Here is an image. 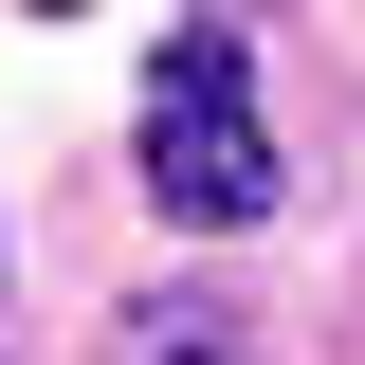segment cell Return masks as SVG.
I'll use <instances>...</instances> for the list:
<instances>
[{"mask_svg":"<svg viewBox=\"0 0 365 365\" xmlns=\"http://www.w3.org/2000/svg\"><path fill=\"white\" fill-rule=\"evenodd\" d=\"M146 201L201 237L274 220V128H256V55H237V19H182L165 55H146Z\"/></svg>","mask_w":365,"mask_h":365,"instance_id":"6da1fadb","label":"cell"},{"mask_svg":"<svg viewBox=\"0 0 365 365\" xmlns=\"http://www.w3.org/2000/svg\"><path fill=\"white\" fill-rule=\"evenodd\" d=\"M110 365H256V329H237V292H146L110 329Z\"/></svg>","mask_w":365,"mask_h":365,"instance_id":"7a4b0ae2","label":"cell"}]
</instances>
